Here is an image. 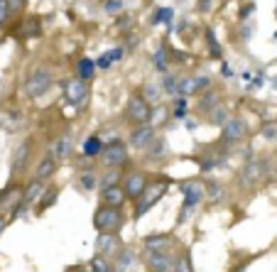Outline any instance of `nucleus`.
<instances>
[{
    "instance_id": "1",
    "label": "nucleus",
    "mask_w": 277,
    "mask_h": 272,
    "mask_svg": "<svg viewBox=\"0 0 277 272\" xmlns=\"http://www.w3.org/2000/svg\"><path fill=\"white\" fill-rule=\"evenodd\" d=\"M93 226L98 228V233L115 235L123 228V211L120 208H111V206H101L93 213Z\"/></svg>"
},
{
    "instance_id": "2",
    "label": "nucleus",
    "mask_w": 277,
    "mask_h": 272,
    "mask_svg": "<svg viewBox=\"0 0 277 272\" xmlns=\"http://www.w3.org/2000/svg\"><path fill=\"white\" fill-rule=\"evenodd\" d=\"M167 194V184L164 181H152L142 189V194L138 196V206H135V218H142L162 196Z\"/></svg>"
},
{
    "instance_id": "3",
    "label": "nucleus",
    "mask_w": 277,
    "mask_h": 272,
    "mask_svg": "<svg viewBox=\"0 0 277 272\" xmlns=\"http://www.w3.org/2000/svg\"><path fill=\"white\" fill-rule=\"evenodd\" d=\"M179 191L184 194V208H182L184 213L179 216V221H184L186 213L206 199V186H204L201 181H196V179H189V181H182V184H179Z\"/></svg>"
},
{
    "instance_id": "4",
    "label": "nucleus",
    "mask_w": 277,
    "mask_h": 272,
    "mask_svg": "<svg viewBox=\"0 0 277 272\" xmlns=\"http://www.w3.org/2000/svg\"><path fill=\"white\" fill-rule=\"evenodd\" d=\"M52 84H54L52 71H49V69H45V67H40V69H35V71L27 76L25 93H27V96H32V98H37V96L47 93V91L52 89Z\"/></svg>"
},
{
    "instance_id": "5",
    "label": "nucleus",
    "mask_w": 277,
    "mask_h": 272,
    "mask_svg": "<svg viewBox=\"0 0 277 272\" xmlns=\"http://www.w3.org/2000/svg\"><path fill=\"white\" fill-rule=\"evenodd\" d=\"M125 113H128V120H133L135 125H147L150 123V103L140 93H133L128 98Z\"/></svg>"
},
{
    "instance_id": "6",
    "label": "nucleus",
    "mask_w": 277,
    "mask_h": 272,
    "mask_svg": "<svg viewBox=\"0 0 277 272\" xmlns=\"http://www.w3.org/2000/svg\"><path fill=\"white\" fill-rule=\"evenodd\" d=\"M101 162L111 169H120L125 162H128V147L120 142V140H113L111 145H103V152H101Z\"/></svg>"
},
{
    "instance_id": "7",
    "label": "nucleus",
    "mask_w": 277,
    "mask_h": 272,
    "mask_svg": "<svg viewBox=\"0 0 277 272\" xmlns=\"http://www.w3.org/2000/svg\"><path fill=\"white\" fill-rule=\"evenodd\" d=\"M64 96H67L69 103L81 106V103L89 98V86H86V81H81V79H71V81H67V86H64Z\"/></svg>"
},
{
    "instance_id": "8",
    "label": "nucleus",
    "mask_w": 277,
    "mask_h": 272,
    "mask_svg": "<svg viewBox=\"0 0 277 272\" xmlns=\"http://www.w3.org/2000/svg\"><path fill=\"white\" fill-rule=\"evenodd\" d=\"M245 137V123L240 118H228L223 123V133H221V140L223 142H238Z\"/></svg>"
},
{
    "instance_id": "9",
    "label": "nucleus",
    "mask_w": 277,
    "mask_h": 272,
    "mask_svg": "<svg viewBox=\"0 0 277 272\" xmlns=\"http://www.w3.org/2000/svg\"><path fill=\"white\" fill-rule=\"evenodd\" d=\"M152 140H155V128L152 125H138L130 133V147H135V150H145Z\"/></svg>"
},
{
    "instance_id": "10",
    "label": "nucleus",
    "mask_w": 277,
    "mask_h": 272,
    "mask_svg": "<svg viewBox=\"0 0 277 272\" xmlns=\"http://www.w3.org/2000/svg\"><path fill=\"white\" fill-rule=\"evenodd\" d=\"M145 186H147L145 174H142V172H130V174H128V179H125V184H123L125 199H138V196L142 194V189H145Z\"/></svg>"
},
{
    "instance_id": "11",
    "label": "nucleus",
    "mask_w": 277,
    "mask_h": 272,
    "mask_svg": "<svg viewBox=\"0 0 277 272\" xmlns=\"http://www.w3.org/2000/svg\"><path fill=\"white\" fill-rule=\"evenodd\" d=\"M262 172H265V164H262L260 159H250V162L243 167V172H240V179H243V184L253 186V184H257V181L262 179Z\"/></svg>"
},
{
    "instance_id": "12",
    "label": "nucleus",
    "mask_w": 277,
    "mask_h": 272,
    "mask_svg": "<svg viewBox=\"0 0 277 272\" xmlns=\"http://www.w3.org/2000/svg\"><path fill=\"white\" fill-rule=\"evenodd\" d=\"M204 86H208V79L206 76H186V79H182V81H177V93H182V96H191V93H196L199 89H204Z\"/></svg>"
},
{
    "instance_id": "13",
    "label": "nucleus",
    "mask_w": 277,
    "mask_h": 272,
    "mask_svg": "<svg viewBox=\"0 0 277 272\" xmlns=\"http://www.w3.org/2000/svg\"><path fill=\"white\" fill-rule=\"evenodd\" d=\"M71 147H74V142H71V135H62V137H57L54 140V145H52V159L54 162H62V159H67L69 155H71Z\"/></svg>"
},
{
    "instance_id": "14",
    "label": "nucleus",
    "mask_w": 277,
    "mask_h": 272,
    "mask_svg": "<svg viewBox=\"0 0 277 272\" xmlns=\"http://www.w3.org/2000/svg\"><path fill=\"white\" fill-rule=\"evenodd\" d=\"M101 201H103V206L120 208V206L125 204V191H123V186L118 184V186H108V189H103V191H101Z\"/></svg>"
},
{
    "instance_id": "15",
    "label": "nucleus",
    "mask_w": 277,
    "mask_h": 272,
    "mask_svg": "<svg viewBox=\"0 0 277 272\" xmlns=\"http://www.w3.org/2000/svg\"><path fill=\"white\" fill-rule=\"evenodd\" d=\"M118 248H120V243H118V238L115 235H111V233H98V238H96V250H98V255H113V252H118Z\"/></svg>"
},
{
    "instance_id": "16",
    "label": "nucleus",
    "mask_w": 277,
    "mask_h": 272,
    "mask_svg": "<svg viewBox=\"0 0 277 272\" xmlns=\"http://www.w3.org/2000/svg\"><path fill=\"white\" fill-rule=\"evenodd\" d=\"M42 194H45V181H40V179H32V181L25 186V191H23V204L40 201V199H42Z\"/></svg>"
},
{
    "instance_id": "17",
    "label": "nucleus",
    "mask_w": 277,
    "mask_h": 272,
    "mask_svg": "<svg viewBox=\"0 0 277 272\" xmlns=\"http://www.w3.org/2000/svg\"><path fill=\"white\" fill-rule=\"evenodd\" d=\"M118 272H138V257L133 250H120V257H118V265H115Z\"/></svg>"
},
{
    "instance_id": "18",
    "label": "nucleus",
    "mask_w": 277,
    "mask_h": 272,
    "mask_svg": "<svg viewBox=\"0 0 277 272\" xmlns=\"http://www.w3.org/2000/svg\"><path fill=\"white\" fill-rule=\"evenodd\" d=\"M54 169H57V162H54L52 157H47V159H42V162L37 164V172H35V179H40V181H45V179H49V177L54 174Z\"/></svg>"
},
{
    "instance_id": "19",
    "label": "nucleus",
    "mask_w": 277,
    "mask_h": 272,
    "mask_svg": "<svg viewBox=\"0 0 277 272\" xmlns=\"http://www.w3.org/2000/svg\"><path fill=\"white\" fill-rule=\"evenodd\" d=\"M101 152H103V142H101V137L91 135V137L84 142V155H86V157H96V155H101Z\"/></svg>"
},
{
    "instance_id": "20",
    "label": "nucleus",
    "mask_w": 277,
    "mask_h": 272,
    "mask_svg": "<svg viewBox=\"0 0 277 272\" xmlns=\"http://www.w3.org/2000/svg\"><path fill=\"white\" fill-rule=\"evenodd\" d=\"M93 71H96V64H93L89 57H84V59L79 62V79H81V81H89V79H93Z\"/></svg>"
},
{
    "instance_id": "21",
    "label": "nucleus",
    "mask_w": 277,
    "mask_h": 272,
    "mask_svg": "<svg viewBox=\"0 0 277 272\" xmlns=\"http://www.w3.org/2000/svg\"><path fill=\"white\" fill-rule=\"evenodd\" d=\"M23 37H37V35H42V27H40V20L37 18H30L25 25H23Z\"/></svg>"
},
{
    "instance_id": "22",
    "label": "nucleus",
    "mask_w": 277,
    "mask_h": 272,
    "mask_svg": "<svg viewBox=\"0 0 277 272\" xmlns=\"http://www.w3.org/2000/svg\"><path fill=\"white\" fill-rule=\"evenodd\" d=\"M118 181H120V172L118 169H111V172H106L103 177H101V191L103 189H108V186H118Z\"/></svg>"
},
{
    "instance_id": "23",
    "label": "nucleus",
    "mask_w": 277,
    "mask_h": 272,
    "mask_svg": "<svg viewBox=\"0 0 277 272\" xmlns=\"http://www.w3.org/2000/svg\"><path fill=\"white\" fill-rule=\"evenodd\" d=\"M91 272H113V267H111V262L103 257V255H96L93 260H91Z\"/></svg>"
},
{
    "instance_id": "24",
    "label": "nucleus",
    "mask_w": 277,
    "mask_h": 272,
    "mask_svg": "<svg viewBox=\"0 0 277 272\" xmlns=\"http://www.w3.org/2000/svg\"><path fill=\"white\" fill-rule=\"evenodd\" d=\"M27 155H30V145L25 142V145H20V147L15 150V157H13V167H15V169H20V164H25Z\"/></svg>"
},
{
    "instance_id": "25",
    "label": "nucleus",
    "mask_w": 277,
    "mask_h": 272,
    "mask_svg": "<svg viewBox=\"0 0 277 272\" xmlns=\"http://www.w3.org/2000/svg\"><path fill=\"white\" fill-rule=\"evenodd\" d=\"M206 199L213 204V201H218V199H223V186L218 184V181H211L208 186H206Z\"/></svg>"
},
{
    "instance_id": "26",
    "label": "nucleus",
    "mask_w": 277,
    "mask_h": 272,
    "mask_svg": "<svg viewBox=\"0 0 277 272\" xmlns=\"http://www.w3.org/2000/svg\"><path fill=\"white\" fill-rule=\"evenodd\" d=\"M172 272H191V260H189V255H186V252H184L182 257H177V260H174Z\"/></svg>"
},
{
    "instance_id": "27",
    "label": "nucleus",
    "mask_w": 277,
    "mask_h": 272,
    "mask_svg": "<svg viewBox=\"0 0 277 272\" xmlns=\"http://www.w3.org/2000/svg\"><path fill=\"white\" fill-rule=\"evenodd\" d=\"M5 8H8V18H18L25 8V0H5Z\"/></svg>"
},
{
    "instance_id": "28",
    "label": "nucleus",
    "mask_w": 277,
    "mask_h": 272,
    "mask_svg": "<svg viewBox=\"0 0 277 272\" xmlns=\"http://www.w3.org/2000/svg\"><path fill=\"white\" fill-rule=\"evenodd\" d=\"M226 120H228V111L226 108H213L211 111V123L213 125H223Z\"/></svg>"
},
{
    "instance_id": "29",
    "label": "nucleus",
    "mask_w": 277,
    "mask_h": 272,
    "mask_svg": "<svg viewBox=\"0 0 277 272\" xmlns=\"http://www.w3.org/2000/svg\"><path fill=\"white\" fill-rule=\"evenodd\" d=\"M172 15H174V13H172L169 8H160V10L155 13V23H157V25H160V23H162V25H167V23L172 20Z\"/></svg>"
},
{
    "instance_id": "30",
    "label": "nucleus",
    "mask_w": 277,
    "mask_h": 272,
    "mask_svg": "<svg viewBox=\"0 0 277 272\" xmlns=\"http://www.w3.org/2000/svg\"><path fill=\"white\" fill-rule=\"evenodd\" d=\"M160 96H162V91H160L155 84H147V86H145V96H142L145 101H160Z\"/></svg>"
},
{
    "instance_id": "31",
    "label": "nucleus",
    "mask_w": 277,
    "mask_h": 272,
    "mask_svg": "<svg viewBox=\"0 0 277 272\" xmlns=\"http://www.w3.org/2000/svg\"><path fill=\"white\" fill-rule=\"evenodd\" d=\"M206 42H208V47H211V57H221V47L216 45V37H213L211 30H206Z\"/></svg>"
},
{
    "instance_id": "32",
    "label": "nucleus",
    "mask_w": 277,
    "mask_h": 272,
    "mask_svg": "<svg viewBox=\"0 0 277 272\" xmlns=\"http://www.w3.org/2000/svg\"><path fill=\"white\" fill-rule=\"evenodd\" d=\"M167 111L164 108H155V111H150V120H152V125H160V123H164V115Z\"/></svg>"
},
{
    "instance_id": "33",
    "label": "nucleus",
    "mask_w": 277,
    "mask_h": 272,
    "mask_svg": "<svg viewBox=\"0 0 277 272\" xmlns=\"http://www.w3.org/2000/svg\"><path fill=\"white\" fill-rule=\"evenodd\" d=\"M93 184H96L93 174H91V172H84V177L79 179V186H81V189H93Z\"/></svg>"
},
{
    "instance_id": "34",
    "label": "nucleus",
    "mask_w": 277,
    "mask_h": 272,
    "mask_svg": "<svg viewBox=\"0 0 277 272\" xmlns=\"http://www.w3.org/2000/svg\"><path fill=\"white\" fill-rule=\"evenodd\" d=\"M54 199H57V189H49L47 199H40V211H45L49 204H54Z\"/></svg>"
},
{
    "instance_id": "35",
    "label": "nucleus",
    "mask_w": 277,
    "mask_h": 272,
    "mask_svg": "<svg viewBox=\"0 0 277 272\" xmlns=\"http://www.w3.org/2000/svg\"><path fill=\"white\" fill-rule=\"evenodd\" d=\"M184 115H186V101H184V98H182V101L177 98V106H174V118H184Z\"/></svg>"
},
{
    "instance_id": "36",
    "label": "nucleus",
    "mask_w": 277,
    "mask_h": 272,
    "mask_svg": "<svg viewBox=\"0 0 277 272\" xmlns=\"http://www.w3.org/2000/svg\"><path fill=\"white\" fill-rule=\"evenodd\" d=\"M262 137H267V140H275V137H277V125H275V123L265 125V128H262Z\"/></svg>"
},
{
    "instance_id": "37",
    "label": "nucleus",
    "mask_w": 277,
    "mask_h": 272,
    "mask_svg": "<svg viewBox=\"0 0 277 272\" xmlns=\"http://www.w3.org/2000/svg\"><path fill=\"white\" fill-rule=\"evenodd\" d=\"M123 8V0H108V3H106V10L108 13H118Z\"/></svg>"
},
{
    "instance_id": "38",
    "label": "nucleus",
    "mask_w": 277,
    "mask_h": 272,
    "mask_svg": "<svg viewBox=\"0 0 277 272\" xmlns=\"http://www.w3.org/2000/svg\"><path fill=\"white\" fill-rule=\"evenodd\" d=\"M164 89H167V93H177V81H174V76H164Z\"/></svg>"
},
{
    "instance_id": "39",
    "label": "nucleus",
    "mask_w": 277,
    "mask_h": 272,
    "mask_svg": "<svg viewBox=\"0 0 277 272\" xmlns=\"http://www.w3.org/2000/svg\"><path fill=\"white\" fill-rule=\"evenodd\" d=\"M164 150H167V145H164V142L160 140V142L155 145V152H152L150 157H152V159H157V157H164Z\"/></svg>"
},
{
    "instance_id": "40",
    "label": "nucleus",
    "mask_w": 277,
    "mask_h": 272,
    "mask_svg": "<svg viewBox=\"0 0 277 272\" xmlns=\"http://www.w3.org/2000/svg\"><path fill=\"white\" fill-rule=\"evenodd\" d=\"M155 64H157L162 71H167V59H164V52H157V54H155Z\"/></svg>"
},
{
    "instance_id": "41",
    "label": "nucleus",
    "mask_w": 277,
    "mask_h": 272,
    "mask_svg": "<svg viewBox=\"0 0 277 272\" xmlns=\"http://www.w3.org/2000/svg\"><path fill=\"white\" fill-rule=\"evenodd\" d=\"M106 57H108L111 62H120V59H123V49H118V47H115V49H111Z\"/></svg>"
},
{
    "instance_id": "42",
    "label": "nucleus",
    "mask_w": 277,
    "mask_h": 272,
    "mask_svg": "<svg viewBox=\"0 0 277 272\" xmlns=\"http://www.w3.org/2000/svg\"><path fill=\"white\" fill-rule=\"evenodd\" d=\"M8 20V8H5V0H0V25Z\"/></svg>"
},
{
    "instance_id": "43",
    "label": "nucleus",
    "mask_w": 277,
    "mask_h": 272,
    "mask_svg": "<svg viewBox=\"0 0 277 272\" xmlns=\"http://www.w3.org/2000/svg\"><path fill=\"white\" fill-rule=\"evenodd\" d=\"M96 67H101V69H106V67H111V59H108V57H101V59L96 62Z\"/></svg>"
},
{
    "instance_id": "44",
    "label": "nucleus",
    "mask_w": 277,
    "mask_h": 272,
    "mask_svg": "<svg viewBox=\"0 0 277 272\" xmlns=\"http://www.w3.org/2000/svg\"><path fill=\"white\" fill-rule=\"evenodd\" d=\"M5 228H8V218H5V216H0V235H3Z\"/></svg>"
},
{
    "instance_id": "45",
    "label": "nucleus",
    "mask_w": 277,
    "mask_h": 272,
    "mask_svg": "<svg viewBox=\"0 0 277 272\" xmlns=\"http://www.w3.org/2000/svg\"><path fill=\"white\" fill-rule=\"evenodd\" d=\"M253 13V5H248V8H243V13H240V18H248Z\"/></svg>"
},
{
    "instance_id": "46",
    "label": "nucleus",
    "mask_w": 277,
    "mask_h": 272,
    "mask_svg": "<svg viewBox=\"0 0 277 272\" xmlns=\"http://www.w3.org/2000/svg\"><path fill=\"white\" fill-rule=\"evenodd\" d=\"M67 272H86V267H69Z\"/></svg>"
}]
</instances>
